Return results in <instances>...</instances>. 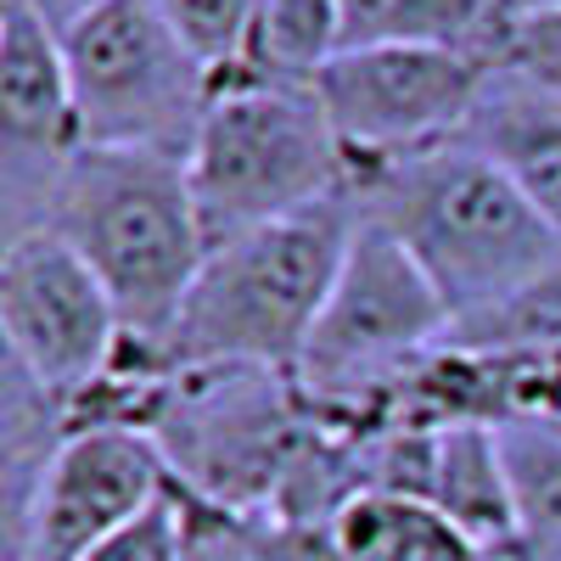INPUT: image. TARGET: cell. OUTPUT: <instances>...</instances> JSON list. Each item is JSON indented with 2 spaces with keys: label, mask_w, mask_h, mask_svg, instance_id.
<instances>
[{
  "label": "cell",
  "mask_w": 561,
  "mask_h": 561,
  "mask_svg": "<svg viewBox=\"0 0 561 561\" xmlns=\"http://www.w3.org/2000/svg\"><path fill=\"white\" fill-rule=\"evenodd\" d=\"M359 203L332 197L298 219L248 230L237 242L208 248L192 293L158 343H129L113 365L129 370H203V365H264L298 370L304 343L332 298V280L348 259Z\"/></svg>",
  "instance_id": "6da1fadb"
},
{
  "label": "cell",
  "mask_w": 561,
  "mask_h": 561,
  "mask_svg": "<svg viewBox=\"0 0 561 561\" xmlns=\"http://www.w3.org/2000/svg\"><path fill=\"white\" fill-rule=\"evenodd\" d=\"M354 203L421 264L449 325L500 309L561 259L545 214L466 140L354 180Z\"/></svg>",
  "instance_id": "7a4b0ae2"
},
{
  "label": "cell",
  "mask_w": 561,
  "mask_h": 561,
  "mask_svg": "<svg viewBox=\"0 0 561 561\" xmlns=\"http://www.w3.org/2000/svg\"><path fill=\"white\" fill-rule=\"evenodd\" d=\"M39 230H57L96 270L129 343H158L169 332L208 259L185 163L158 152L84 147Z\"/></svg>",
  "instance_id": "3957f363"
},
{
  "label": "cell",
  "mask_w": 561,
  "mask_h": 561,
  "mask_svg": "<svg viewBox=\"0 0 561 561\" xmlns=\"http://www.w3.org/2000/svg\"><path fill=\"white\" fill-rule=\"evenodd\" d=\"M320 433V410L293 370L203 365L169 370L147 438L158 444L169 483L219 517H270L293 466Z\"/></svg>",
  "instance_id": "277c9868"
},
{
  "label": "cell",
  "mask_w": 561,
  "mask_h": 561,
  "mask_svg": "<svg viewBox=\"0 0 561 561\" xmlns=\"http://www.w3.org/2000/svg\"><path fill=\"white\" fill-rule=\"evenodd\" d=\"M208 248L248 230L298 219L354 192L343 140L314 84H219V96L185 158Z\"/></svg>",
  "instance_id": "5b68a950"
},
{
  "label": "cell",
  "mask_w": 561,
  "mask_h": 561,
  "mask_svg": "<svg viewBox=\"0 0 561 561\" xmlns=\"http://www.w3.org/2000/svg\"><path fill=\"white\" fill-rule=\"evenodd\" d=\"M449 337V309L421 264L370 214H359L348 259L332 280L298 359V388L332 427H365L377 404Z\"/></svg>",
  "instance_id": "8992f818"
},
{
  "label": "cell",
  "mask_w": 561,
  "mask_h": 561,
  "mask_svg": "<svg viewBox=\"0 0 561 561\" xmlns=\"http://www.w3.org/2000/svg\"><path fill=\"white\" fill-rule=\"evenodd\" d=\"M62 57L84 147L192 158L219 79L152 0H107L96 18L62 34Z\"/></svg>",
  "instance_id": "52a82bcc"
},
{
  "label": "cell",
  "mask_w": 561,
  "mask_h": 561,
  "mask_svg": "<svg viewBox=\"0 0 561 561\" xmlns=\"http://www.w3.org/2000/svg\"><path fill=\"white\" fill-rule=\"evenodd\" d=\"M494 79V45H370L314 73L354 180L455 140Z\"/></svg>",
  "instance_id": "ba28073f"
},
{
  "label": "cell",
  "mask_w": 561,
  "mask_h": 561,
  "mask_svg": "<svg viewBox=\"0 0 561 561\" xmlns=\"http://www.w3.org/2000/svg\"><path fill=\"white\" fill-rule=\"evenodd\" d=\"M0 337L39 388L79 399L113 370L124 320L57 230H28L0 248Z\"/></svg>",
  "instance_id": "9c48e42d"
},
{
  "label": "cell",
  "mask_w": 561,
  "mask_h": 561,
  "mask_svg": "<svg viewBox=\"0 0 561 561\" xmlns=\"http://www.w3.org/2000/svg\"><path fill=\"white\" fill-rule=\"evenodd\" d=\"M84 152L62 39L0 0V225L7 242L45 225L68 163Z\"/></svg>",
  "instance_id": "30bf717a"
},
{
  "label": "cell",
  "mask_w": 561,
  "mask_h": 561,
  "mask_svg": "<svg viewBox=\"0 0 561 561\" xmlns=\"http://www.w3.org/2000/svg\"><path fill=\"white\" fill-rule=\"evenodd\" d=\"M163 494L169 466L147 433L84 427L62 444L18 550H7L0 561H84Z\"/></svg>",
  "instance_id": "8fae6325"
},
{
  "label": "cell",
  "mask_w": 561,
  "mask_h": 561,
  "mask_svg": "<svg viewBox=\"0 0 561 561\" xmlns=\"http://www.w3.org/2000/svg\"><path fill=\"white\" fill-rule=\"evenodd\" d=\"M455 140L483 152L561 237V96L556 90H539L494 68L483 102L472 107Z\"/></svg>",
  "instance_id": "7c38bea8"
},
{
  "label": "cell",
  "mask_w": 561,
  "mask_h": 561,
  "mask_svg": "<svg viewBox=\"0 0 561 561\" xmlns=\"http://www.w3.org/2000/svg\"><path fill=\"white\" fill-rule=\"evenodd\" d=\"M68 438H73L68 399L39 388L18 359H0V556L18 550Z\"/></svg>",
  "instance_id": "4fadbf2b"
},
{
  "label": "cell",
  "mask_w": 561,
  "mask_h": 561,
  "mask_svg": "<svg viewBox=\"0 0 561 561\" xmlns=\"http://www.w3.org/2000/svg\"><path fill=\"white\" fill-rule=\"evenodd\" d=\"M427 505H438L489 561L511 556V545H517V517H511L500 427H433Z\"/></svg>",
  "instance_id": "5bb4252c"
},
{
  "label": "cell",
  "mask_w": 561,
  "mask_h": 561,
  "mask_svg": "<svg viewBox=\"0 0 561 561\" xmlns=\"http://www.w3.org/2000/svg\"><path fill=\"white\" fill-rule=\"evenodd\" d=\"M332 561H489L438 505L410 494H354L332 528H325Z\"/></svg>",
  "instance_id": "9a60e30c"
},
{
  "label": "cell",
  "mask_w": 561,
  "mask_h": 561,
  "mask_svg": "<svg viewBox=\"0 0 561 561\" xmlns=\"http://www.w3.org/2000/svg\"><path fill=\"white\" fill-rule=\"evenodd\" d=\"M517 545L500 561H561V415H517L500 427Z\"/></svg>",
  "instance_id": "2e32d148"
},
{
  "label": "cell",
  "mask_w": 561,
  "mask_h": 561,
  "mask_svg": "<svg viewBox=\"0 0 561 561\" xmlns=\"http://www.w3.org/2000/svg\"><path fill=\"white\" fill-rule=\"evenodd\" d=\"M343 51L337 0H259L242 62L219 84H314V73Z\"/></svg>",
  "instance_id": "e0dca14e"
},
{
  "label": "cell",
  "mask_w": 561,
  "mask_h": 561,
  "mask_svg": "<svg viewBox=\"0 0 561 561\" xmlns=\"http://www.w3.org/2000/svg\"><path fill=\"white\" fill-rule=\"evenodd\" d=\"M343 51L370 45H494V0H337Z\"/></svg>",
  "instance_id": "ac0fdd59"
},
{
  "label": "cell",
  "mask_w": 561,
  "mask_h": 561,
  "mask_svg": "<svg viewBox=\"0 0 561 561\" xmlns=\"http://www.w3.org/2000/svg\"><path fill=\"white\" fill-rule=\"evenodd\" d=\"M152 7L169 18V28L203 57V68L214 79H225L242 62L248 34L259 18V0H152Z\"/></svg>",
  "instance_id": "d6986e66"
},
{
  "label": "cell",
  "mask_w": 561,
  "mask_h": 561,
  "mask_svg": "<svg viewBox=\"0 0 561 561\" xmlns=\"http://www.w3.org/2000/svg\"><path fill=\"white\" fill-rule=\"evenodd\" d=\"M185 550H192V500L169 483V494L152 511H140L135 523H124L84 561H185Z\"/></svg>",
  "instance_id": "ffe728a7"
},
{
  "label": "cell",
  "mask_w": 561,
  "mask_h": 561,
  "mask_svg": "<svg viewBox=\"0 0 561 561\" xmlns=\"http://www.w3.org/2000/svg\"><path fill=\"white\" fill-rule=\"evenodd\" d=\"M494 68L561 96V12L494 23Z\"/></svg>",
  "instance_id": "44dd1931"
},
{
  "label": "cell",
  "mask_w": 561,
  "mask_h": 561,
  "mask_svg": "<svg viewBox=\"0 0 561 561\" xmlns=\"http://www.w3.org/2000/svg\"><path fill=\"white\" fill-rule=\"evenodd\" d=\"M18 7H23V12H34L45 28H51V34L62 39V34H73L84 18H96V12L107 7V0H18Z\"/></svg>",
  "instance_id": "7402d4cb"
},
{
  "label": "cell",
  "mask_w": 561,
  "mask_h": 561,
  "mask_svg": "<svg viewBox=\"0 0 561 561\" xmlns=\"http://www.w3.org/2000/svg\"><path fill=\"white\" fill-rule=\"evenodd\" d=\"M545 12H561V0H494V23H511V18H545Z\"/></svg>",
  "instance_id": "603a6c76"
}]
</instances>
